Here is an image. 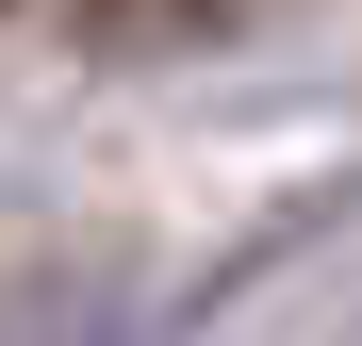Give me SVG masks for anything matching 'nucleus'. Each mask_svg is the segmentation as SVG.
Listing matches in <instances>:
<instances>
[{
	"label": "nucleus",
	"mask_w": 362,
	"mask_h": 346,
	"mask_svg": "<svg viewBox=\"0 0 362 346\" xmlns=\"http://www.w3.org/2000/svg\"><path fill=\"white\" fill-rule=\"evenodd\" d=\"M66 17H83L99 50H148V33H181V17H214V0H66Z\"/></svg>",
	"instance_id": "nucleus-1"
}]
</instances>
